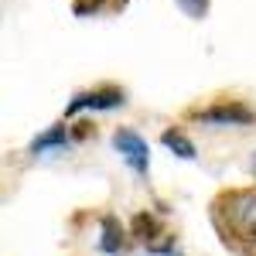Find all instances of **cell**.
<instances>
[{
  "mask_svg": "<svg viewBox=\"0 0 256 256\" xmlns=\"http://www.w3.org/2000/svg\"><path fill=\"white\" fill-rule=\"evenodd\" d=\"M208 218L232 256H256V184L218 188L208 202Z\"/></svg>",
  "mask_w": 256,
  "mask_h": 256,
  "instance_id": "6da1fadb",
  "label": "cell"
},
{
  "mask_svg": "<svg viewBox=\"0 0 256 256\" xmlns=\"http://www.w3.org/2000/svg\"><path fill=\"white\" fill-rule=\"evenodd\" d=\"M184 120L192 123H205V126H253L256 123V110L239 96H222L212 99L205 106H192L184 110Z\"/></svg>",
  "mask_w": 256,
  "mask_h": 256,
  "instance_id": "7a4b0ae2",
  "label": "cell"
},
{
  "mask_svg": "<svg viewBox=\"0 0 256 256\" xmlns=\"http://www.w3.org/2000/svg\"><path fill=\"white\" fill-rule=\"evenodd\" d=\"M126 102V92L120 86H96V89H82L72 96V102L65 106V120L82 113V110H116Z\"/></svg>",
  "mask_w": 256,
  "mask_h": 256,
  "instance_id": "3957f363",
  "label": "cell"
},
{
  "mask_svg": "<svg viewBox=\"0 0 256 256\" xmlns=\"http://www.w3.org/2000/svg\"><path fill=\"white\" fill-rule=\"evenodd\" d=\"M113 147H116L123 160L134 168V174H147V168H150V147H147V140L140 137L137 130H130V126H116L113 130Z\"/></svg>",
  "mask_w": 256,
  "mask_h": 256,
  "instance_id": "277c9868",
  "label": "cell"
},
{
  "mask_svg": "<svg viewBox=\"0 0 256 256\" xmlns=\"http://www.w3.org/2000/svg\"><path fill=\"white\" fill-rule=\"evenodd\" d=\"M126 246H130V236H126V229L120 226L116 216H102V239H99V250L110 256H120L126 253Z\"/></svg>",
  "mask_w": 256,
  "mask_h": 256,
  "instance_id": "5b68a950",
  "label": "cell"
},
{
  "mask_svg": "<svg viewBox=\"0 0 256 256\" xmlns=\"http://www.w3.org/2000/svg\"><path fill=\"white\" fill-rule=\"evenodd\" d=\"M160 236H164V226H160L158 216H150V212L134 216V222H130V239H137V242H144V246H150V242H158Z\"/></svg>",
  "mask_w": 256,
  "mask_h": 256,
  "instance_id": "8992f818",
  "label": "cell"
},
{
  "mask_svg": "<svg viewBox=\"0 0 256 256\" xmlns=\"http://www.w3.org/2000/svg\"><path fill=\"white\" fill-rule=\"evenodd\" d=\"M68 126L65 123H55V126H48L41 137L31 140V147H28V154H44V150H52V147H65L68 144Z\"/></svg>",
  "mask_w": 256,
  "mask_h": 256,
  "instance_id": "52a82bcc",
  "label": "cell"
},
{
  "mask_svg": "<svg viewBox=\"0 0 256 256\" xmlns=\"http://www.w3.org/2000/svg\"><path fill=\"white\" fill-rule=\"evenodd\" d=\"M160 144H164V147H168V150H174L178 158H184V160H195V158H198L195 144H192V140L184 137V134H181V130H178V126H168V130H164V134H160Z\"/></svg>",
  "mask_w": 256,
  "mask_h": 256,
  "instance_id": "ba28073f",
  "label": "cell"
},
{
  "mask_svg": "<svg viewBox=\"0 0 256 256\" xmlns=\"http://www.w3.org/2000/svg\"><path fill=\"white\" fill-rule=\"evenodd\" d=\"M106 7H123V0H72V14L76 18H96Z\"/></svg>",
  "mask_w": 256,
  "mask_h": 256,
  "instance_id": "9c48e42d",
  "label": "cell"
},
{
  "mask_svg": "<svg viewBox=\"0 0 256 256\" xmlns=\"http://www.w3.org/2000/svg\"><path fill=\"white\" fill-rule=\"evenodd\" d=\"M178 7H181L192 20H202L205 14H208V0H178Z\"/></svg>",
  "mask_w": 256,
  "mask_h": 256,
  "instance_id": "30bf717a",
  "label": "cell"
},
{
  "mask_svg": "<svg viewBox=\"0 0 256 256\" xmlns=\"http://www.w3.org/2000/svg\"><path fill=\"white\" fill-rule=\"evenodd\" d=\"M68 137H72V140L96 137V123H92V120H79V123H72V126H68Z\"/></svg>",
  "mask_w": 256,
  "mask_h": 256,
  "instance_id": "8fae6325",
  "label": "cell"
},
{
  "mask_svg": "<svg viewBox=\"0 0 256 256\" xmlns=\"http://www.w3.org/2000/svg\"><path fill=\"white\" fill-rule=\"evenodd\" d=\"M253 171H256V160H253Z\"/></svg>",
  "mask_w": 256,
  "mask_h": 256,
  "instance_id": "7c38bea8",
  "label": "cell"
}]
</instances>
